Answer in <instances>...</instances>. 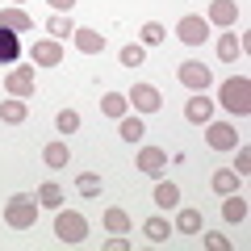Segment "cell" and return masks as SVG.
I'll use <instances>...</instances> for the list:
<instances>
[{
    "mask_svg": "<svg viewBox=\"0 0 251 251\" xmlns=\"http://www.w3.org/2000/svg\"><path fill=\"white\" fill-rule=\"evenodd\" d=\"M218 105L230 109V113H239V117H247L251 113V80L247 75H230V80L218 88Z\"/></svg>",
    "mask_w": 251,
    "mask_h": 251,
    "instance_id": "6da1fadb",
    "label": "cell"
},
{
    "mask_svg": "<svg viewBox=\"0 0 251 251\" xmlns=\"http://www.w3.org/2000/svg\"><path fill=\"white\" fill-rule=\"evenodd\" d=\"M38 197H29V193H17V197L4 201V222L13 226V230H29V226L38 222Z\"/></svg>",
    "mask_w": 251,
    "mask_h": 251,
    "instance_id": "7a4b0ae2",
    "label": "cell"
},
{
    "mask_svg": "<svg viewBox=\"0 0 251 251\" xmlns=\"http://www.w3.org/2000/svg\"><path fill=\"white\" fill-rule=\"evenodd\" d=\"M54 234H59V243L75 247V243L88 239V218L75 214V209H54Z\"/></svg>",
    "mask_w": 251,
    "mask_h": 251,
    "instance_id": "3957f363",
    "label": "cell"
},
{
    "mask_svg": "<svg viewBox=\"0 0 251 251\" xmlns=\"http://www.w3.org/2000/svg\"><path fill=\"white\" fill-rule=\"evenodd\" d=\"M176 80L184 84V88H193V92H205L209 84H214V72H209L205 63L188 59V63H180V67H176Z\"/></svg>",
    "mask_w": 251,
    "mask_h": 251,
    "instance_id": "277c9868",
    "label": "cell"
},
{
    "mask_svg": "<svg viewBox=\"0 0 251 251\" xmlns=\"http://www.w3.org/2000/svg\"><path fill=\"white\" fill-rule=\"evenodd\" d=\"M176 38L184 46H201L209 38V21L205 17H197V13H184V17L176 21Z\"/></svg>",
    "mask_w": 251,
    "mask_h": 251,
    "instance_id": "5b68a950",
    "label": "cell"
},
{
    "mask_svg": "<svg viewBox=\"0 0 251 251\" xmlns=\"http://www.w3.org/2000/svg\"><path fill=\"white\" fill-rule=\"evenodd\" d=\"M126 100L134 105V113H155V109L163 105V97H159L155 84H134V88L126 92Z\"/></svg>",
    "mask_w": 251,
    "mask_h": 251,
    "instance_id": "8992f818",
    "label": "cell"
},
{
    "mask_svg": "<svg viewBox=\"0 0 251 251\" xmlns=\"http://www.w3.org/2000/svg\"><path fill=\"white\" fill-rule=\"evenodd\" d=\"M205 143L214 151H234L239 147V134H234L230 122H205Z\"/></svg>",
    "mask_w": 251,
    "mask_h": 251,
    "instance_id": "52a82bcc",
    "label": "cell"
},
{
    "mask_svg": "<svg viewBox=\"0 0 251 251\" xmlns=\"http://www.w3.org/2000/svg\"><path fill=\"white\" fill-rule=\"evenodd\" d=\"M4 88H9V97H34V88H38V80H34V67H13L9 75H4Z\"/></svg>",
    "mask_w": 251,
    "mask_h": 251,
    "instance_id": "ba28073f",
    "label": "cell"
},
{
    "mask_svg": "<svg viewBox=\"0 0 251 251\" xmlns=\"http://www.w3.org/2000/svg\"><path fill=\"white\" fill-rule=\"evenodd\" d=\"M209 25H222V29H234V21H239V4L234 0H209Z\"/></svg>",
    "mask_w": 251,
    "mask_h": 251,
    "instance_id": "9c48e42d",
    "label": "cell"
},
{
    "mask_svg": "<svg viewBox=\"0 0 251 251\" xmlns=\"http://www.w3.org/2000/svg\"><path fill=\"white\" fill-rule=\"evenodd\" d=\"M138 172H147V176H163V168H168V151H159V147H143L134 159Z\"/></svg>",
    "mask_w": 251,
    "mask_h": 251,
    "instance_id": "30bf717a",
    "label": "cell"
},
{
    "mask_svg": "<svg viewBox=\"0 0 251 251\" xmlns=\"http://www.w3.org/2000/svg\"><path fill=\"white\" fill-rule=\"evenodd\" d=\"M184 117L193 126H205V122H214V100L205 97V92H193V100L184 105Z\"/></svg>",
    "mask_w": 251,
    "mask_h": 251,
    "instance_id": "8fae6325",
    "label": "cell"
},
{
    "mask_svg": "<svg viewBox=\"0 0 251 251\" xmlns=\"http://www.w3.org/2000/svg\"><path fill=\"white\" fill-rule=\"evenodd\" d=\"M0 25L13 29V34H29V29H34V17H29L21 4H9V9H0Z\"/></svg>",
    "mask_w": 251,
    "mask_h": 251,
    "instance_id": "7c38bea8",
    "label": "cell"
},
{
    "mask_svg": "<svg viewBox=\"0 0 251 251\" xmlns=\"http://www.w3.org/2000/svg\"><path fill=\"white\" fill-rule=\"evenodd\" d=\"M34 63H38V67H59V63H63L59 38H42V42H34Z\"/></svg>",
    "mask_w": 251,
    "mask_h": 251,
    "instance_id": "4fadbf2b",
    "label": "cell"
},
{
    "mask_svg": "<svg viewBox=\"0 0 251 251\" xmlns=\"http://www.w3.org/2000/svg\"><path fill=\"white\" fill-rule=\"evenodd\" d=\"M17 59H21V34L0 25V67H13Z\"/></svg>",
    "mask_w": 251,
    "mask_h": 251,
    "instance_id": "5bb4252c",
    "label": "cell"
},
{
    "mask_svg": "<svg viewBox=\"0 0 251 251\" xmlns=\"http://www.w3.org/2000/svg\"><path fill=\"white\" fill-rule=\"evenodd\" d=\"M239 172H234V168H218L214 172V176H209V188H214V193H218V197H226V193H239Z\"/></svg>",
    "mask_w": 251,
    "mask_h": 251,
    "instance_id": "9a60e30c",
    "label": "cell"
},
{
    "mask_svg": "<svg viewBox=\"0 0 251 251\" xmlns=\"http://www.w3.org/2000/svg\"><path fill=\"white\" fill-rule=\"evenodd\" d=\"M75 50L80 54H100L105 50V34H97V29H75Z\"/></svg>",
    "mask_w": 251,
    "mask_h": 251,
    "instance_id": "2e32d148",
    "label": "cell"
},
{
    "mask_svg": "<svg viewBox=\"0 0 251 251\" xmlns=\"http://www.w3.org/2000/svg\"><path fill=\"white\" fill-rule=\"evenodd\" d=\"M25 113H29V105H25L21 97H13V100H0V122L21 126V122H25Z\"/></svg>",
    "mask_w": 251,
    "mask_h": 251,
    "instance_id": "e0dca14e",
    "label": "cell"
},
{
    "mask_svg": "<svg viewBox=\"0 0 251 251\" xmlns=\"http://www.w3.org/2000/svg\"><path fill=\"white\" fill-rule=\"evenodd\" d=\"M176 230L180 234H201V230H205L201 209H180V214H176Z\"/></svg>",
    "mask_w": 251,
    "mask_h": 251,
    "instance_id": "ac0fdd59",
    "label": "cell"
},
{
    "mask_svg": "<svg viewBox=\"0 0 251 251\" xmlns=\"http://www.w3.org/2000/svg\"><path fill=\"white\" fill-rule=\"evenodd\" d=\"M67 159H72L67 143H46V147H42V163H46V168L59 172V168H67Z\"/></svg>",
    "mask_w": 251,
    "mask_h": 251,
    "instance_id": "d6986e66",
    "label": "cell"
},
{
    "mask_svg": "<svg viewBox=\"0 0 251 251\" xmlns=\"http://www.w3.org/2000/svg\"><path fill=\"white\" fill-rule=\"evenodd\" d=\"M155 205H159V209H176L180 205V184L159 180V184H155Z\"/></svg>",
    "mask_w": 251,
    "mask_h": 251,
    "instance_id": "ffe728a7",
    "label": "cell"
},
{
    "mask_svg": "<svg viewBox=\"0 0 251 251\" xmlns=\"http://www.w3.org/2000/svg\"><path fill=\"white\" fill-rule=\"evenodd\" d=\"M117 122H122V126H117V134H122L126 143H138V138L147 134V126H143V117H138V113H126V117H117Z\"/></svg>",
    "mask_w": 251,
    "mask_h": 251,
    "instance_id": "44dd1931",
    "label": "cell"
},
{
    "mask_svg": "<svg viewBox=\"0 0 251 251\" xmlns=\"http://www.w3.org/2000/svg\"><path fill=\"white\" fill-rule=\"evenodd\" d=\"M143 234H147L151 243H168V234H176V226H172L168 218H147V222H143Z\"/></svg>",
    "mask_w": 251,
    "mask_h": 251,
    "instance_id": "7402d4cb",
    "label": "cell"
},
{
    "mask_svg": "<svg viewBox=\"0 0 251 251\" xmlns=\"http://www.w3.org/2000/svg\"><path fill=\"white\" fill-rule=\"evenodd\" d=\"M105 230L109 234H130V214L122 205H109L105 209Z\"/></svg>",
    "mask_w": 251,
    "mask_h": 251,
    "instance_id": "603a6c76",
    "label": "cell"
},
{
    "mask_svg": "<svg viewBox=\"0 0 251 251\" xmlns=\"http://www.w3.org/2000/svg\"><path fill=\"white\" fill-rule=\"evenodd\" d=\"M222 218H226V222H247V201H243L239 193H226V201H222Z\"/></svg>",
    "mask_w": 251,
    "mask_h": 251,
    "instance_id": "cb8c5ba5",
    "label": "cell"
},
{
    "mask_svg": "<svg viewBox=\"0 0 251 251\" xmlns=\"http://www.w3.org/2000/svg\"><path fill=\"white\" fill-rule=\"evenodd\" d=\"M34 197H38V205H42V209H63V188L54 184V180H46Z\"/></svg>",
    "mask_w": 251,
    "mask_h": 251,
    "instance_id": "d4e9b609",
    "label": "cell"
},
{
    "mask_svg": "<svg viewBox=\"0 0 251 251\" xmlns=\"http://www.w3.org/2000/svg\"><path fill=\"white\" fill-rule=\"evenodd\" d=\"M100 113L105 117H126L130 113V100H126L122 92H105V97H100Z\"/></svg>",
    "mask_w": 251,
    "mask_h": 251,
    "instance_id": "484cf974",
    "label": "cell"
},
{
    "mask_svg": "<svg viewBox=\"0 0 251 251\" xmlns=\"http://www.w3.org/2000/svg\"><path fill=\"white\" fill-rule=\"evenodd\" d=\"M218 59H222V63H234V59H243V38H234V34H222V38H218Z\"/></svg>",
    "mask_w": 251,
    "mask_h": 251,
    "instance_id": "4316f807",
    "label": "cell"
},
{
    "mask_svg": "<svg viewBox=\"0 0 251 251\" xmlns=\"http://www.w3.org/2000/svg\"><path fill=\"white\" fill-rule=\"evenodd\" d=\"M75 193L80 197H100V176L97 172H80L75 176Z\"/></svg>",
    "mask_w": 251,
    "mask_h": 251,
    "instance_id": "83f0119b",
    "label": "cell"
},
{
    "mask_svg": "<svg viewBox=\"0 0 251 251\" xmlns=\"http://www.w3.org/2000/svg\"><path fill=\"white\" fill-rule=\"evenodd\" d=\"M117 59H122V67H143L147 50H143V42H130V46H122V50H117Z\"/></svg>",
    "mask_w": 251,
    "mask_h": 251,
    "instance_id": "f1b7e54d",
    "label": "cell"
},
{
    "mask_svg": "<svg viewBox=\"0 0 251 251\" xmlns=\"http://www.w3.org/2000/svg\"><path fill=\"white\" fill-rule=\"evenodd\" d=\"M46 34H54V38H67V34H75V25H72V17L54 13V17H46Z\"/></svg>",
    "mask_w": 251,
    "mask_h": 251,
    "instance_id": "f546056e",
    "label": "cell"
},
{
    "mask_svg": "<svg viewBox=\"0 0 251 251\" xmlns=\"http://www.w3.org/2000/svg\"><path fill=\"white\" fill-rule=\"evenodd\" d=\"M54 126H59V134H75V130H80V113H75V109H59Z\"/></svg>",
    "mask_w": 251,
    "mask_h": 251,
    "instance_id": "4dcf8cb0",
    "label": "cell"
},
{
    "mask_svg": "<svg viewBox=\"0 0 251 251\" xmlns=\"http://www.w3.org/2000/svg\"><path fill=\"white\" fill-rule=\"evenodd\" d=\"M163 38H168V29H163L159 21H147V25H143V46H159Z\"/></svg>",
    "mask_w": 251,
    "mask_h": 251,
    "instance_id": "1f68e13d",
    "label": "cell"
},
{
    "mask_svg": "<svg viewBox=\"0 0 251 251\" xmlns=\"http://www.w3.org/2000/svg\"><path fill=\"white\" fill-rule=\"evenodd\" d=\"M234 172H239V176L251 172V151H247V147H239V155H234Z\"/></svg>",
    "mask_w": 251,
    "mask_h": 251,
    "instance_id": "d6a6232c",
    "label": "cell"
},
{
    "mask_svg": "<svg viewBox=\"0 0 251 251\" xmlns=\"http://www.w3.org/2000/svg\"><path fill=\"white\" fill-rule=\"evenodd\" d=\"M201 243H205L209 251H230V239H226V234H205Z\"/></svg>",
    "mask_w": 251,
    "mask_h": 251,
    "instance_id": "836d02e7",
    "label": "cell"
},
{
    "mask_svg": "<svg viewBox=\"0 0 251 251\" xmlns=\"http://www.w3.org/2000/svg\"><path fill=\"white\" fill-rule=\"evenodd\" d=\"M105 251H130V243H126L122 234H113V239H105Z\"/></svg>",
    "mask_w": 251,
    "mask_h": 251,
    "instance_id": "e575fe53",
    "label": "cell"
},
{
    "mask_svg": "<svg viewBox=\"0 0 251 251\" xmlns=\"http://www.w3.org/2000/svg\"><path fill=\"white\" fill-rule=\"evenodd\" d=\"M46 4H50L54 13H72L75 9V0H46Z\"/></svg>",
    "mask_w": 251,
    "mask_h": 251,
    "instance_id": "d590c367",
    "label": "cell"
},
{
    "mask_svg": "<svg viewBox=\"0 0 251 251\" xmlns=\"http://www.w3.org/2000/svg\"><path fill=\"white\" fill-rule=\"evenodd\" d=\"M13 4H25V0H13Z\"/></svg>",
    "mask_w": 251,
    "mask_h": 251,
    "instance_id": "8d00e7d4",
    "label": "cell"
}]
</instances>
